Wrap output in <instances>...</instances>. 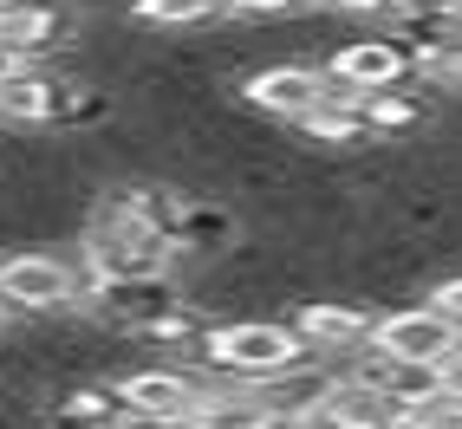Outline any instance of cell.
<instances>
[{
	"mask_svg": "<svg viewBox=\"0 0 462 429\" xmlns=\"http://www.w3.org/2000/svg\"><path fill=\"white\" fill-rule=\"evenodd\" d=\"M176 189H117L85 222V273L91 280H131V273H170L176 248Z\"/></svg>",
	"mask_w": 462,
	"mask_h": 429,
	"instance_id": "cell-1",
	"label": "cell"
},
{
	"mask_svg": "<svg viewBox=\"0 0 462 429\" xmlns=\"http://www.w3.org/2000/svg\"><path fill=\"white\" fill-rule=\"evenodd\" d=\"M196 358L208 371H222V378L261 384V378H281L293 364H306L313 351H306L293 319H222V325H202Z\"/></svg>",
	"mask_w": 462,
	"mask_h": 429,
	"instance_id": "cell-2",
	"label": "cell"
},
{
	"mask_svg": "<svg viewBox=\"0 0 462 429\" xmlns=\"http://www.w3.org/2000/svg\"><path fill=\"white\" fill-rule=\"evenodd\" d=\"M456 345H462V325L423 299V306L378 313L372 345H365V351H378V358H391V364H417V371H443V358H449Z\"/></svg>",
	"mask_w": 462,
	"mask_h": 429,
	"instance_id": "cell-3",
	"label": "cell"
},
{
	"mask_svg": "<svg viewBox=\"0 0 462 429\" xmlns=\"http://www.w3.org/2000/svg\"><path fill=\"white\" fill-rule=\"evenodd\" d=\"M306 429H404V397H391L372 371H332Z\"/></svg>",
	"mask_w": 462,
	"mask_h": 429,
	"instance_id": "cell-4",
	"label": "cell"
},
{
	"mask_svg": "<svg viewBox=\"0 0 462 429\" xmlns=\"http://www.w3.org/2000/svg\"><path fill=\"white\" fill-rule=\"evenodd\" d=\"M85 299V280L52 254H7L0 260V313H66Z\"/></svg>",
	"mask_w": 462,
	"mask_h": 429,
	"instance_id": "cell-5",
	"label": "cell"
},
{
	"mask_svg": "<svg viewBox=\"0 0 462 429\" xmlns=\"http://www.w3.org/2000/svg\"><path fill=\"white\" fill-rule=\"evenodd\" d=\"M91 313H98L105 325L117 332H143L150 325H163L170 313H182V293L170 287V273H131V280H91Z\"/></svg>",
	"mask_w": 462,
	"mask_h": 429,
	"instance_id": "cell-6",
	"label": "cell"
},
{
	"mask_svg": "<svg viewBox=\"0 0 462 429\" xmlns=\"http://www.w3.org/2000/svg\"><path fill=\"white\" fill-rule=\"evenodd\" d=\"M293 325H300L306 351H313L319 364H346V358H365L378 313H365V306H352V299H300Z\"/></svg>",
	"mask_w": 462,
	"mask_h": 429,
	"instance_id": "cell-7",
	"label": "cell"
},
{
	"mask_svg": "<svg viewBox=\"0 0 462 429\" xmlns=\"http://www.w3.org/2000/svg\"><path fill=\"white\" fill-rule=\"evenodd\" d=\"M332 78H326V66H261V72H248L241 78V105H254V111H267V117H281V124H293V117H306L319 98H332Z\"/></svg>",
	"mask_w": 462,
	"mask_h": 429,
	"instance_id": "cell-8",
	"label": "cell"
},
{
	"mask_svg": "<svg viewBox=\"0 0 462 429\" xmlns=\"http://www.w3.org/2000/svg\"><path fill=\"white\" fill-rule=\"evenodd\" d=\"M326 78L338 91H352V98H365V91H391L411 78V46L404 40H352L338 46L326 59Z\"/></svg>",
	"mask_w": 462,
	"mask_h": 429,
	"instance_id": "cell-9",
	"label": "cell"
},
{
	"mask_svg": "<svg viewBox=\"0 0 462 429\" xmlns=\"http://www.w3.org/2000/svg\"><path fill=\"white\" fill-rule=\"evenodd\" d=\"M117 397H125V416H163V423H189L202 384L176 364H157V371H131L117 378Z\"/></svg>",
	"mask_w": 462,
	"mask_h": 429,
	"instance_id": "cell-10",
	"label": "cell"
},
{
	"mask_svg": "<svg viewBox=\"0 0 462 429\" xmlns=\"http://www.w3.org/2000/svg\"><path fill=\"white\" fill-rule=\"evenodd\" d=\"M189 429H287V423L261 397V384L228 378V384H202L196 410H189Z\"/></svg>",
	"mask_w": 462,
	"mask_h": 429,
	"instance_id": "cell-11",
	"label": "cell"
},
{
	"mask_svg": "<svg viewBox=\"0 0 462 429\" xmlns=\"http://www.w3.org/2000/svg\"><path fill=\"white\" fill-rule=\"evenodd\" d=\"M72 33V14L52 0H0V52L7 59H40Z\"/></svg>",
	"mask_w": 462,
	"mask_h": 429,
	"instance_id": "cell-12",
	"label": "cell"
},
{
	"mask_svg": "<svg viewBox=\"0 0 462 429\" xmlns=\"http://www.w3.org/2000/svg\"><path fill=\"white\" fill-rule=\"evenodd\" d=\"M59 117V78H46L33 59H14L0 66V124H20V131H40Z\"/></svg>",
	"mask_w": 462,
	"mask_h": 429,
	"instance_id": "cell-13",
	"label": "cell"
},
{
	"mask_svg": "<svg viewBox=\"0 0 462 429\" xmlns=\"http://www.w3.org/2000/svg\"><path fill=\"white\" fill-rule=\"evenodd\" d=\"M293 131L306 143H326V150H352V143H372V131H365V111L352 91H332V98H319L306 117H293Z\"/></svg>",
	"mask_w": 462,
	"mask_h": 429,
	"instance_id": "cell-14",
	"label": "cell"
},
{
	"mask_svg": "<svg viewBox=\"0 0 462 429\" xmlns=\"http://www.w3.org/2000/svg\"><path fill=\"white\" fill-rule=\"evenodd\" d=\"M358 111H365V131H372V137H411V131H423V124H430V105L417 98L411 85L365 91V98H358Z\"/></svg>",
	"mask_w": 462,
	"mask_h": 429,
	"instance_id": "cell-15",
	"label": "cell"
},
{
	"mask_svg": "<svg viewBox=\"0 0 462 429\" xmlns=\"http://www.w3.org/2000/svg\"><path fill=\"white\" fill-rule=\"evenodd\" d=\"M176 248L228 254L235 248V208H222V202H182V214H176Z\"/></svg>",
	"mask_w": 462,
	"mask_h": 429,
	"instance_id": "cell-16",
	"label": "cell"
},
{
	"mask_svg": "<svg viewBox=\"0 0 462 429\" xmlns=\"http://www.w3.org/2000/svg\"><path fill=\"white\" fill-rule=\"evenodd\" d=\"M326 378H332V371H306V364H293V371H281V378H261V397L281 410L287 429H306V416H313Z\"/></svg>",
	"mask_w": 462,
	"mask_h": 429,
	"instance_id": "cell-17",
	"label": "cell"
},
{
	"mask_svg": "<svg viewBox=\"0 0 462 429\" xmlns=\"http://www.w3.org/2000/svg\"><path fill=\"white\" fill-rule=\"evenodd\" d=\"M215 14H228L222 0H131V20L157 26V33H189V26H208Z\"/></svg>",
	"mask_w": 462,
	"mask_h": 429,
	"instance_id": "cell-18",
	"label": "cell"
},
{
	"mask_svg": "<svg viewBox=\"0 0 462 429\" xmlns=\"http://www.w3.org/2000/svg\"><path fill=\"white\" fill-rule=\"evenodd\" d=\"M59 423H66V429H117V423H125V397H117V384L111 390L85 384V390H72L66 404H59Z\"/></svg>",
	"mask_w": 462,
	"mask_h": 429,
	"instance_id": "cell-19",
	"label": "cell"
},
{
	"mask_svg": "<svg viewBox=\"0 0 462 429\" xmlns=\"http://www.w3.org/2000/svg\"><path fill=\"white\" fill-rule=\"evenodd\" d=\"M404 429H462V390L437 378L423 397L404 404Z\"/></svg>",
	"mask_w": 462,
	"mask_h": 429,
	"instance_id": "cell-20",
	"label": "cell"
},
{
	"mask_svg": "<svg viewBox=\"0 0 462 429\" xmlns=\"http://www.w3.org/2000/svg\"><path fill=\"white\" fill-rule=\"evenodd\" d=\"M430 306H437V313H449V319L462 325V273H443V280L430 287Z\"/></svg>",
	"mask_w": 462,
	"mask_h": 429,
	"instance_id": "cell-21",
	"label": "cell"
},
{
	"mask_svg": "<svg viewBox=\"0 0 462 429\" xmlns=\"http://www.w3.org/2000/svg\"><path fill=\"white\" fill-rule=\"evenodd\" d=\"M319 7H332V14H391L397 0H319Z\"/></svg>",
	"mask_w": 462,
	"mask_h": 429,
	"instance_id": "cell-22",
	"label": "cell"
},
{
	"mask_svg": "<svg viewBox=\"0 0 462 429\" xmlns=\"http://www.w3.org/2000/svg\"><path fill=\"white\" fill-rule=\"evenodd\" d=\"M228 14H287V7H300V0H222Z\"/></svg>",
	"mask_w": 462,
	"mask_h": 429,
	"instance_id": "cell-23",
	"label": "cell"
},
{
	"mask_svg": "<svg viewBox=\"0 0 462 429\" xmlns=\"http://www.w3.org/2000/svg\"><path fill=\"white\" fill-rule=\"evenodd\" d=\"M117 429H189V423H163V416H125Z\"/></svg>",
	"mask_w": 462,
	"mask_h": 429,
	"instance_id": "cell-24",
	"label": "cell"
},
{
	"mask_svg": "<svg viewBox=\"0 0 462 429\" xmlns=\"http://www.w3.org/2000/svg\"><path fill=\"white\" fill-rule=\"evenodd\" d=\"M443 384H456V390H462V345L443 358Z\"/></svg>",
	"mask_w": 462,
	"mask_h": 429,
	"instance_id": "cell-25",
	"label": "cell"
},
{
	"mask_svg": "<svg viewBox=\"0 0 462 429\" xmlns=\"http://www.w3.org/2000/svg\"><path fill=\"white\" fill-rule=\"evenodd\" d=\"M0 66H14V59H7V52H0Z\"/></svg>",
	"mask_w": 462,
	"mask_h": 429,
	"instance_id": "cell-26",
	"label": "cell"
}]
</instances>
